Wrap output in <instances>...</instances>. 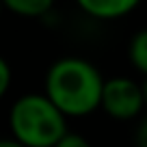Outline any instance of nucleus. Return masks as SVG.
<instances>
[{"instance_id": "obj_1", "label": "nucleus", "mask_w": 147, "mask_h": 147, "mask_svg": "<svg viewBox=\"0 0 147 147\" xmlns=\"http://www.w3.org/2000/svg\"><path fill=\"white\" fill-rule=\"evenodd\" d=\"M104 80L93 63L78 56L59 59L46 74V95L67 117H87L102 104Z\"/></svg>"}, {"instance_id": "obj_2", "label": "nucleus", "mask_w": 147, "mask_h": 147, "mask_svg": "<svg viewBox=\"0 0 147 147\" xmlns=\"http://www.w3.org/2000/svg\"><path fill=\"white\" fill-rule=\"evenodd\" d=\"M65 113L48 95L28 93L13 102L9 113V128L20 145L52 147L67 132Z\"/></svg>"}, {"instance_id": "obj_3", "label": "nucleus", "mask_w": 147, "mask_h": 147, "mask_svg": "<svg viewBox=\"0 0 147 147\" xmlns=\"http://www.w3.org/2000/svg\"><path fill=\"white\" fill-rule=\"evenodd\" d=\"M102 108L108 113L113 119L128 121L134 119L143 113L145 108V97H143V89L138 82L123 76L104 80V89H102Z\"/></svg>"}, {"instance_id": "obj_4", "label": "nucleus", "mask_w": 147, "mask_h": 147, "mask_svg": "<svg viewBox=\"0 0 147 147\" xmlns=\"http://www.w3.org/2000/svg\"><path fill=\"white\" fill-rule=\"evenodd\" d=\"M87 15L95 20H119L132 13L141 0H76Z\"/></svg>"}, {"instance_id": "obj_5", "label": "nucleus", "mask_w": 147, "mask_h": 147, "mask_svg": "<svg viewBox=\"0 0 147 147\" xmlns=\"http://www.w3.org/2000/svg\"><path fill=\"white\" fill-rule=\"evenodd\" d=\"M5 9L22 18H41L52 9L54 0H2Z\"/></svg>"}, {"instance_id": "obj_6", "label": "nucleus", "mask_w": 147, "mask_h": 147, "mask_svg": "<svg viewBox=\"0 0 147 147\" xmlns=\"http://www.w3.org/2000/svg\"><path fill=\"white\" fill-rule=\"evenodd\" d=\"M128 56H130V63H132L143 76H147V28L138 30L136 35L130 39Z\"/></svg>"}, {"instance_id": "obj_7", "label": "nucleus", "mask_w": 147, "mask_h": 147, "mask_svg": "<svg viewBox=\"0 0 147 147\" xmlns=\"http://www.w3.org/2000/svg\"><path fill=\"white\" fill-rule=\"evenodd\" d=\"M9 87H11V67L7 63V59L0 56V100L7 95Z\"/></svg>"}, {"instance_id": "obj_8", "label": "nucleus", "mask_w": 147, "mask_h": 147, "mask_svg": "<svg viewBox=\"0 0 147 147\" xmlns=\"http://www.w3.org/2000/svg\"><path fill=\"white\" fill-rule=\"evenodd\" d=\"M56 145H59V147H87V138H82L80 134H71L67 130V132L59 138Z\"/></svg>"}, {"instance_id": "obj_9", "label": "nucleus", "mask_w": 147, "mask_h": 147, "mask_svg": "<svg viewBox=\"0 0 147 147\" xmlns=\"http://www.w3.org/2000/svg\"><path fill=\"white\" fill-rule=\"evenodd\" d=\"M134 141H136L141 147H147V117L141 121V123H138L136 134H134Z\"/></svg>"}, {"instance_id": "obj_10", "label": "nucleus", "mask_w": 147, "mask_h": 147, "mask_svg": "<svg viewBox=\"0 0 147 147\" xmlns=\"http://www.w3.org/2000/svg\"><path fill=\"white\" fill-rule=\"evenodd\" d=\"M141 89H143V97H145V108H147V76H145V80L141 82Z\"/></svg>"}, {"instance_id": "obj_11", "label": "nucleus", "mask_w": 147, "mask_h": 147, "mask_svg": "<svg viewBox=\"0 0 147 147\" xmlns=\"http://www.w3.org/2000/svg\"><path fill=\"white\" fill-rule=\"evenodd\" d=\"M2 9H5V2H2V0H0V15H2Z\"/></svg>"}]
</instances>
